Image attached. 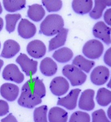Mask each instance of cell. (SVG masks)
<instances>
[{
	"label": "cell",
	"mask_w": 111,
	"mask_h": 122,
	"mask_svg": "<svg viewBox=\"0 0 111 122\" xmlns=\"http://www.w3.org/2000/svg\"><path fill=\"white\" fill-rule=\"evenodd\" d=\"M104 51L103 43L97 40H90L85 44L82 52L85 56L90 60H96L102 55Z\"/></svg>",
	"instance_id": "4"
},
{
	"label": "cell",
	"mask_w": 111,
	"mask_h": 122,
	"mask_svg": "<svg viewBox=\"0 0 111 122\" xmlns=\"http://www.w3.org/2000/svg\"><path fill=\"white\" fill-rule=\"evenodd\" d=\"M111 107L110 106V107L108 108V111H107V116H108L109 119H111Z\"/></svg>",
	"instance_id": "37"
},
{
	"label": "cell",
	"mask_w": 111,
	"mask_h": 122,
	"mask_svg": "<svg viewBox=\"0 0 111 122\" xmlns=\"http://www.w3.org/2000/svg\"><path fill=\"white\" fill-rule=\"evenodd\" d=\"M42 3L48 12L59 11L62 7V1L60 0H43Z\"/></svg>",
	"instance_id": "29"
},
{
	"label": "cell",
	"mask_w": 111,
	"mask_h": 122,
	"mask_svg": "<svg viewBox=\"0 0 111 122\" xmlns=\"http://www.w3.org/2000/svg\"><path fill=\"white\" fill-rule=\"evenodd\" d=\"M26 1L25 0H3V5L7 11L15 12L25 7Z\"/></svg>",
	"instance_id": "25"
},
{
	"label": "cell",
	"mask_w": 111,
	"mask_h": 122,
	"mask_svg": "<svg viewBox=\"0 0 111 122\" xmlns=\"http://www.w3.org/2000/svg\"><path fill=\"white\" fill-rule=\"evenodd\" d=\"M92 122H111L107 117L105 111L100 109L93 112L92 114Z\"/></svg>",
	"instance_id": "31"
},
{
	"label": "cell",
	"mask_w": 111,
	"mask_h": 122,
	"mask_svg": "<svg viewBox=\"0 0 111 122\" xmlns=\"http://www.w3.org/2000/svg\"><path fill=\"white\" fill-rule=\"evenodd\" d=\"M16 62L19 64L22 70L28 77H31L36 73L38 62L30 58L25 54H20L17 58Z\"/></svg>",
	"instance_id": "5"
},
{
	"label": "cell",
	"mask_w": 111,
	"mask_h": 122,
	"mask_svg": "<svg viewBox=\"0 0 111 122\" xmlns=\"http://www.w3.org/2000/svg\"><path fill=\"white\" fill-rule=\"evenodd\" d=\"M74 12L79 15H86L90 12L93 7L92 0H74L72 3Z\"/></svg>",
	"instance_id": "19"
},
{
	"label": "cell",
	"mask_w": 111,
	"mask_h": 122,
	"mask_svg": "<svg viewBox=\"0 0 111 122\" xmlns=\"http://www.w3.org/2000/svg\"><path fill=\"white\" fill-rule=\"evenodd\" d=\"M68 32L67 28H63L60 30L55 37L49 41L48 51H52L65 45Z\"/></svg>",
	"instance_id": "18"
},
{
	"label": "cell",
	"mask_w": 111,
	"mask_h": 122,
	"mask_svg": "<svg viewBox=\"0 0 111 122\" xmlns=\"http://www.w3.org/2000/svg\"><path fill=\"white\" fill-rule=\"evenodd\" d=\"M111 79L110 80V82H108V83L107 84V87L108 88H111Z\"/></svg>",
	"instance_id": "40"
},
{
	"label": "cell",
	"mask_w": 111,
	"mask_h": 122,
	"mask_svg": "<svg viewBox=\"0 0 111 122\" xmlns=\"http://www.w3.org/2000/svg\"><path fill=\"white\" fill-rule=\"evenodd\" d=\"M50 91L56 96H61L65 94L69 89L68 81L63 77H56L51 81L49 86Z\"/></svg>",
	"instance_id": "9"
},
{
	"label": "cell",
	"mask_w": 111,
	"mask_h": 122,
	"mask_svg": "<svg viewBox=\"0 0 111 122\" xmlns=\"http://www.w3.org/2000/svg\"><path fill=\"white\" fill-rule=\"evenodd\" d=\"M9 112V106L8 103L0 99V117L4 116Z\"/></svg>",
	"instance_id": "32"
},
{
	"label": "cell",
	"mask_w": 111,
	"mask_h": 122,
	"mask_svg": "<svg viewBox=\"0 0 111 122\" xmlns=\"http://www.w3.org/2000/svg\"><path fill=\"white\" fill-rule=\"evenodd\" d=\"M3 25H4L3 20L1 17H0V32H1V30H2V28L3 27Z\"/></svg>",
	"instance_id": "36"
},
{
	"label": "cell",
	"mask_w": 111,
	"mask_h": 122,
	"mask_svg": "<svg viewBox=\"0 0 111 122\" xmlns=\"http://www.w3.org/2000/svg\"><path fill=\"white\" fill-rule=\"evenodd\" d=\"M21 18V15L19 13L7 14L6 15V29L9 33H12L15 30L17 22Z\"/></svg>",
	"instance_id": "27"
},
{
	"label": "cell",
	"mask_w": 111,
	"mask_h": 122,
	"mask_svg": "<svg viewBox=\"0 0 111 122\" xmlns=\"http://www.w3.org/2000/svg\"><path fill=\"white\" fill-rule=\"evenodd\" d=\"M17 102L20 106L28 109H32L42 103V99L33 96L28 92L21 91Z\"/></svg>",
	"instance_id": "13"
},
{
	"label": "cell",
	"mask_w": 111,
	"mask_h": 122,
	"mask_svg": "<svg viewBox=\"0 0 111 122\" xmlns=\"http://www.w3.org/2000/svg\"><path fill=\"white\" fill-rule=\"evenodd\" d=\"M0 49H1V42H0Z\"/></svg>",
	"instance_id": "41"
},
{
	"label": "cell",
	"mask_w": 111,
	"mask_h": 122,
	"mask_svg": "<svg viewBox=\"0 0 111 122\" xmlns=\"http://www.w3.org/2000/svg\"><path fill=\"white\" fill-rule=\"evenodd\" d=\"M40 69L41 72L44 76L51 77L57 73L58 66L52 58L46 57L41 62Z\"/></svg>",
	"instance_id": "17"
},
{
	"label": "cell",
	"mask_w": 111,
	"mask_h": 122,
	"mask_svg": "<svg viewBox=\"0 0 111 122\" xmlns=\"http://www.w3.org/2000/svg\"><path fill=\"white\" fill-rule=\"evenodd\" d=\"M21 91L29 92L33 96L42 99L46 96V90L43 81L35 77L27 81L22 86Z\"/></svg>",
	"instance_id": "3"
},
{
	"label": "cell",
	"mask_w": 111,
	"mask_h": 122,
	"mask_svg": "<svg viewBox=\"0 0 111 122\" xmlns=\"http://www.w3.org/2000/svg\"><path fill=\"white\" fill-rule=\"evenodd\" d=\"M95 92L93 89H88L82 93L78 102L79 109L86 111H90L95 107L94 101Z\"/></svg>",
	"instance_id": "11"
},
{
	"label": "cell",
	"mask_w": 111,
	"mask_h": 122,
	"mask_svg": "<svg viewBox=\"0 0 111 122\" xmlns=\"http://www.w3.org/2000/svg\"><path fill=\"white\" fill-rule=\"evenodd\" d=\"M81 91V89L78 88L72 89L64 97L58 98L57 105L63 107L70 111L74 109L77 107L78 96Z\"/></svg>",
	"instance_id": "10"
},
{
	"label": "cell",
	"mask_w": 111,
	"mask_h": 122,
	"mask_svg": "<svg viewBox=\"0 0 111 122\" xmlns=\"http://www.w3.org/2000/svg\"><path fill=\"white\" fill-rule=\"evenodd\" d=\"M96 101L100 106L106 107L111 103V92L105 88H101L97 91Z\"/></svg>",
	"instance_id": "26"
},
{
	"label": "cell",
	"mask_w": 111,
	"mask_h": 122,
	"mask_svg": "<svg viewBox=\"0 0 111 122\" xmlns=\"http://www.w3.org/2000/svg\"><path fill=\"white\" fill-rule=\"evenodd\" d=\"M2 11H3V9H2V7L1 6V3L0 2V15L2 13Z\"/></svg>",
	"instance_id": "39"
},
{
	"label": "cell",
	"mask_w": 111,
	"mask_h": 122,
	"mask_svg": "<svg viewBox=\"0 0 111 122\" xmlns=\"http://www.w3.org/2000/svg\"><path fill=\"white\" fill-rule=\"evenodd\" d=\"M2 77L6 81H12L16 83H21L24 81V74L20 71L18 66L15 64H9L3 69Z\"/></svg>",
	"instance_id": "6"
},
{
	"label": "cell",
	"mask_w": 111,
	"mask_h": 122,
	"mask_svg": "<svg viewBox=\"0 0 111 122\" xmlns=\"http://www.w3.org/2000/svg\"><path fill=\"white\" fill-rule=\"evenodd\" d=\"M20 51V46L16 41L8 40L4 42L2 51L0 56L7 59L13 58Z\"/></svg>",
	"instance_id": "16"
},
{
	"label": "cell",
	"mask_w": 111,
	"mask_h": 122,
	"mask_svg": "<svg viewBox=\"0 0 111 122\" xmlns=\"http://www.w3.org/2000/svg\"><path fill=\"white\" fill-rule=\"evenodd\" d=\"M19 93V87L15 84L6 83L0 87V94L1 96L8 101H15L17 98Z\"/></svg>",
	"instance_id": "15"
},
{
	"label": "cell",
	"mask_w": 111,
	"mask_h": 122,
	"mask_svg": "<svg viewBox=\"0 0 111 122\" xmlns=\"http://www.w3.org/2000/svg\"><path fill=\"white\" fill-rule=\"evenodd\" d=\"M64 21L58 14L48 15L40 25V33L46 36L56 35L63 28Z\"/></svg>",
	"instance_id": "1"
},
{
	"label": "cell",
	"mask_w": 111,
	"mask_h": 122,
	"mask_svg": "<svg viewBox=\"0 0 111 122\" xmlns=\"http://www.w3.org/2000/svg\"><path fill=\"white\" fill-rule=\"evenodd\" d=\"M68 113L58 107H54L50 109L48 115L49 122H67Z\"/></svg>",
	"instance_id": "20"
},
{
	"label": "cell",
	"mask_w": 111,
	"mask_h": 122,
	"mask_svg": "<svg viewBox=\"0 0 111 122\" xmlns=\"http://www.w3.org/2000/svg\"><path fill=\"white\" fill-rule=\"evenodd\" d=\"M104 20L105 22L109 26L111 25V8H108L104 14Z\"/></svg>",
	"instance_id": "34"
},
{
	"label": "cell",
	"mask_w": 111,
	"mask_h": 122,
	"mask_svg": "<svg viewBox=\"0 0 111 122\" xmlns=\"http://www.w3.org/2000/svg\"><path fill=\"white\" fill-rule=\"evenodd\" d=\"M110 76V72L108 68L103 66H99L92 71L90 79L93 84L96 86H102L108 81Z\"/></svg>",
	"instance_id": "7"
},
{
	"label": "cell",
	"mask_w": 111,
	"mask_h": 122,
	"mask_svg": "<svg viewBox=\"0 0 111 122\" xmlns=\"http://www.w3.org/2000/svg\"><path fill=\"white\" fill-rule=\"evenodd\" d=\"M48 107L43 105L35 108L33 112V119L35 122H48L47 113Z\"/></svg>",
	"instance_id": "28"
},
{
	"label": "cell",
	"mask_w": 111,
	"mask_h": 122,
	"mask_svg": "<svg viewBox=\"0 0 111 122\" xmlns=\"http://www.w3.org/2000/svg\"><path fill=\"white\" fill-rule=\"evenodd\" d=\"M73 57V53L71 49L63 47L56 51L52 55V57L58 62L64 63L71 61Z\"/></svg>",
	"instance_id": "24"
},
{
	"label": "cell",
	"mask_w": 111,
	"mask_h": 122,
	"mask_svg": "<svg viewBox=\"0 0 111 122\" xmlns=\"http://www.w3.org/2000/svg\"><path fill=\"white\" fill-rule=\"evenodd\" d=\"M62 73L73 87L83 84L86 82L87 77L86 73L73 64H67L64 66Z\"/></svg>",
	"instance_id": "2"
},
{
	"label": "cell",
	"mask_w": 111,
	"mask_h": 122,
	"mask_svg": "<svg viewBox=\"0 0 111 122\" xmlns=\"http://www.w3.org/2000/svg\"><path fill=\"white\" fill-rule=\"evenodd\" d=\"M3 64H4V62H3V61L0 59V71L1 70L2 67H3Z\"/></svg>",
	"instance_id": "38"
},
{
	"label": "cell",
	"mask_w": 111,
	"mask_h": 122,
	"mask_svg": "<svg viewBox=\"0 0 111 122\" xmlns=\"http://www.w3.org/2000/svg\"><path fill=\"white\" fill-rule=\"evenodd\" d=\"M69 122H90V117L87 113L76 111L70 117Z\"/></svg>",
	"instance_id": "30"
},
{
	"label": "cell",
	"mask_w": 111,
	"mask_h": 122,
	"mask_svg": "<svg viewBox=\"0 0 111 122\" xmlns=\"http://www.w3.org/2000/svg\"><path fill=\"white\" fill-rule=\"evenodd\" d=\"M27 52L32 58L40 59L43 57L46 53V47L42 41L35 40L27 45Z\"/></svg>",
	"instance_id": "12"
},
{
	"label": "cell",
	"mask_w": 111,
	"mask_h": 122,
	"mask_svg": "<svg viewBox=\"0 0 111 122\" xmlns=\"http://www.w3.org/2000/svg\"><path fill=\"white\" fill-rule=\"evenodd\" d=\"M104 62L109 67H111V48L107 50L104 55Z\"/></svg>",
	"instance_id": "33"
},
{
	"label": "cell",
	"mask_w": 111,
	"mask_h": 122,
	"mask_svg": "<svg viewBox=\"0 0 111 122\" xmlns=\"http://www.w3.org/2000/svg\"><path fill=\"white\" fill-rule=\"evenodd\" d=\"M93 35L95 38L100 39L107 45L111 44V28L103 21H99L93 26Z\"/></svg>",
	"instance_id": "8"
},
{
	"label": "cell",
	"mask_w": 111,
	"mask_h": 122,
	"mask_svg": "<svg viewBox=\"0 0 111 122\" xmlns=\"http://www.w3.org/2000/svg\"><path fill=\"white\" fill-rule=\"evenodd\" d=\"M45 10L41 5L33 4L28 6L27 16L35 22H40L45 16Z\"/></svg>",
	"instance_id": "22"
},
{
	"label": "cell",
	"mask_w": 111,
	"mask_h": 122,
	"mask_svg": "<svg viewBox=\"0 0 111 122\" xmlns=\"http://www.w3.org/2000/svg\"><path fill=\"white\" fill-rule=\"evenodd\" d=\"M1 122H18V121L12 113H10L7 116L1 119Z\"/></svg>",
	"instance_id": "35"
},
{
	"label": "cell",
	"mask_w": 111,
	"mask_h": 122,
	"mask_svg": "<svg viewBox=\"0 0 111 122\" xmlns=\"http://www.w3.org/2000/svg\"><path fill=\"white\" fill-rule=\"evenodd\" d=\"M94 8L90 12V16L92 19L98 20L101 18L103 12L107 6H111V0H95Z\"/></svg>",
	"instance_id": "21"
},
{
	"label": "cell",
	"mask_w": 111,
	"mask_h": 122,
	"mask_svg": "<svg viewBox=\"0 0 111 122\" xmlns=\"http://www.w3.org/2000/svg\"><path fill=\"white\" fill-rule=\"evenodd\" d=\"M18 35L24 39H30L36 33V27L27 19H22L18 26Z\"/></svg>",
	"instance_id": "14"
},
{
	"label": "cell",
	"mask_w": 111,
	"mask_h": 122,
	"mask_svg": "<svg viewBox=\"0 0 111 122\" xmlns=\"http://www.w3.org/2000/svg\"><path fill=\"white\" fill-rule=\"evenodd\" d=\"M72 64L77 67L82 71L88 73L95 66V62L93 61L87 60L83 56L78 55L73 59Z\"/></svg>",
	"instance_id": "23"
}]
</instances>
